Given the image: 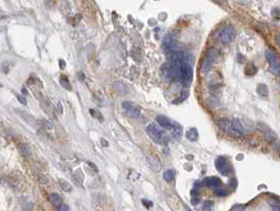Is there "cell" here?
Wrapping results in <instances>:
<instances>
[{
  "instance_id": "7402d4cb",
  "label": "cell",
  "mask_w": 280,
  "mask_h": 211,
  "mask_svg": "<svg viewBox=\"0 0 280 211\" xmlns=\"http://www.w3.org/2000/svg\"><path fill=\"white\" fill-rule=\"evenodd\" d=\"M39 123L41 124V125H42V127H43V128L47 129V130H50V129H52V124H50V123H48L47 120H39Z\"/></svg>"
},
{
  "instance_id": "1f68e13d",
  "label": "cell",
  "mask_w": 280,
  "mask_h": 211,
  "mask_svg": "<svg viewBox=\"0 0 280 211\" xmlns=\"http://www.w3.org/2000/svg\"><path fill=\"white\" fill-rule=\"evenodd\" d=\"M57 109H58L59 113H62V105L59 102L57 103Z\"/></svg>"
},
{
  "instance_id": "484cf974",
  "label": "cell",
  "mask_w": 280,
  "mask_h": 211,
  "mask_svg": "<svg viewBox=\"0 0 280 211\" xmlns=\"http://www.w3.org/2000/svg\"><path fill=\"white\" fill-rule=\"evenodd\" d=\"M142 203H143V205H145L147 208H151V207H152V202L148 201V200H146V199L142 200Z\"/></svg>"
},
{
  "instance_id": "2e32d148",
  "label": "cell",
  "mask_w": 280,
  "mask_h": 211,
  "mask_svg": "<svg viewBox=\"0 0 280 211\" xmlns=\"http://www.w3.org/2000/svg\"><path fill=\"white\" fill-rule=\"evenodd\" d=\"M257 93L260 94V96H267L268 95V88L265 84H260L257 87Z\"/></svg>"
},
{
  "instance_id": "4fadbf2b",
  "label": "cell",
  "mask_w": 280,
  "mask_h": 211,
  "mask_svg": "<svg viewBox=\"0 0 280 211\" xmlns=\"http://www.w3.org/2000/svg\"><path fill=\"white\" fill-rule=\"evenodd\" d=\"M18 149L22 156H24V158H30V156H31V149H30V147L27 143H24V142L19 143Z\"/></svg>"
},
{
  "instance_id": "cb8c5ba5",
  "label": "cell",
  "mask_w": 280,
  "mask_h": 211,
  "mask_svg": "<svg viewBox=\"0 0 280 211\" xmlns=\"http://www.w3.org/2000/svg\"><path fill=\"white\" fill-rule=\"evenodd\" d=\"M17 97H18V100H19V102L21 103V104H23V105H27V100H25V97L24 96H22V95H17Z\"/></svg>"
},
{
  "instance_id": "603a6c76",
  "label": "cell",
  "mask_w": 280,
  "mask_h": 211,
  "mask_svg": "<svg viewBox=\"0 0 280 211\" xmlns=\"http://www.w3.org/2000/svg\"><path fill=\"white\" fill-rule=\"evenodd\" d=\"M227 194H228L227 191H223V189H221V187L219 188V189L217 188V191H216V195H217V196H225Z\"/></svg>"
},
{
  "instance_id": "d6986e66",
  "label": "cell",
  "mask_w": 280,
  "mask_h": 211,
  "mask_svg": "<svg viewBox=\"0 0 280 211\" xmlns=\"http://www.w3.org/2000/svg\"><path fill=\"white\" fill-rule=\"evenodd\" d=\"M60 84H61L65 89H67V90H70V89H71L70 83H69V81H68V79L66 78L65 76L60 77Z\"/></svg>"
},
{
  "instance_id": "f1b7e54d",
  "label": "cell",
  "mask_w": 280,
  "mask_h": 211,
  "mask_svg": "<svg viewBox=\"0 0 280 211\" xmlns=\"http://www.w3.org/2000/svg\"><path fill=\"white\" fill-rule=\"evenodd\" d=\"M88 164H89V166H91L94 171H97V166L94 164V163H92V162H88Z\"/></svg>"
},
{
  "instance_id": "5bb4252c",
  "label": "cell",
  "mask_w": 280,
  "mask_h": 211,
  "mask_svg": "<svg viewBox=\"0 0 280 211\" xmlns=\"http://www.w3.org/2000/svg\"><path fill=\"white\" fill-rule=\"evenodd\" d=\"M49 200L54 206H60L61 205V197L59 196L58 194L53 193L49 195Z\"/></svg>"
},
{
  "instance_id": "9a60e30c",
  "label": "cell",
  "mask_w": 280,
  "mask_h": 211,
  "mask_svg": "<svg viewBox=\"0 0 280 211\" xmlns=\"http://www.w3.org/2000/svg\"><path fill=\"white\" fill-rule=\"evenodd\" d=\"M186 137H187V139L190 141H196L198 139V134H197V130L195 128H192L189 129L188 131L186 132Z\"/></svg>"
},
{
  "instance_id": "ba28073f",
  "label": "cell",
  "mask_w": 280,
  "mask_h": 211,
  "mask_svg": "<svg viewBox=\"0 0 280 211\" xmlns=\"http://www.w3.org/2000/svg\"><path fill=\"white\" fill-rule=\"evenodd\" d=\"M156 123L159 124L160 126L162 127V128H164V129H171L172 126H173V124H174L170 118L166 117V116H163V115H159V116H156Z\"/></svg>"
},
{
  "instance_id": "30bf717a",
  "label": "cell",
  "mask_w": 280,
  "mask_h": 211,
  "mask_svg": "<svg viewBox=\"0 0 280 211\" xmlns=\"http://www.w3.org/2000/svg\"><path fill=\"white\" fill-rule=\"evenodd\" d=\"M205 185L211 188H220L221 187V181L217 177H207L205 179Z\"/></svg>"
},
{
  "instance_id": "3957f363",
  "label": "cell",
  "mask_w": 280,
  "mask_h": 211,
  "mask_svg": "<svg viewBox=\"0 0 280 211\" xmlns=\"http://www.w3.org/2000/svg\"><path fill=\"white\" fill-rule=\"evenodd\" d=\"M218 38L220 43H222V44L227 45L232 43L234 41V38H235V30H234V27H231V25H227V27H222L220 33H219Z\"/></svg>"
},
{
  "instance_id": "7c38bea8",
  "label": "cell",
  "mask_w": 280,
  "mask_h": 211,
  "mask_svg": "<svg viewBox=\"0 0 280 211\" xmlns=\"http://www.w3.org/2000/svg\"><path fill=\"white\" fill-rule=\"evenodd\" d=\"M163 48H164L168 53H171L174 50V38L171 35L166 36L163 41Z\"/></svg>"
},
{
  "instance_id": "7a4b0ae2",
  "label": "cell",
  "mask_w": 280,
  "mask_h": 211,
  "mask_svg": "<svg viewBox=\"0 0 280 211\" xmlns=\"http://www.w3.org/2000/svg\"><path fill=\"white\" fill-rule=\"evenodd\" d=\"M146 131H147V134L149 135V137H150L154 142H156V143L166 144V143H168V141H170V137L163 131L162 129L159 128V127H156L153 124H150V125L147 127Z\"/></svg>"
},
{
  "instance_id": "277c9868",
  "label": "cell",
  "mask_w": 280,
  "mask_h": 211,
  "mask_svg": "<svg viewBox=\"0 0 280 211\" xmlns=\"http://www.w3.org/2000/svg\"><path fill=\"white\" fill-rule=\"evenodd\" d=\"M266 59L270 65V69L275 74H278L280 72V60L278 59L277 54L272 49L266 50Z\"/></svg>"
},
{
  "instance_id": "d4e9b609",
  "label": "cell",
  "mask_w": 280,
  "mask_h": 211,
  "mask_svg": "<svg viewBox=\"0 0 280 211\" xmlns=\"http://www.w3.org/2000/svg\"><path fill=\"white\" fill-rule=\"evenodd\" d=\"M58 210L59 211H68V206L65 203H61L60 206H58Z\"/></svg>"
},
{
  "instance_id": "4316f807",
  "label": "cell",
  "mask_w": 280,
  "mask_h": 211,
  "mask_svg": "<svg viewBox=\"0 0 280 211\" xmlns=\"http://www.w3.org/2000/svg\"><path fill=\"white\" fill-rule=\"evenodd\" d=\"M39 182L42 183V184H47L48 183V179L45 177V176H39Z\"/></svg>"
},
{
  "instance_id": "e0dca14e",
  "label": "cell",
  "mask_w": 280,
  "mask_h": 211,
  "mask_svg": "<svg viewBox=\"0 0 280 211\" xmlns=\"http://www.w3.org/2000/svg\"><path fill=\"white\" fill-rule=\"evenodd\" d=\"M59 184H60V186H61L62 189H64L65 191H67V193H69V191H72V187H71V185L69 184L68 182H66L65 179H60V181H59Z\"/></svg>"
},
{
  "instance_id": "d6a6232c",
  "label": "cell",
  "mask_w": 280,
  "mask_h": 211,
  "mask_svg": "<svg viewBox=\"0 0 280 211\" xmlns=\"http://www.w3.org/2000/svg\"><path fill=\"white\" fill-rule=\"evenodd\" d=\"M101 142H102V146H103V147H107V146H109V142H107L105 139H101Z\"/></svg>"
},
{
  "instance_id": "6da1fadb",
  "label": "cell",
  "mask_w": 280,
  "mask_h": 211,
  "mask_svg": "<svg viewBox=\"0 0 280 211\" xmlns=\"http://www.w3.org/2000/svg\"><path fill=\"white\" fill-rule=\"evenodd\" d=\"M194 77V69H193V57L188 54H183L181 60L180 74L177 79L184 87H188L193 81Z\"/></svg>"
},
{
  "instance_id": "44dd1931",
  "label": "cell",
  "mask_w": 280,
  "mask_h": 211,
  "mask_svg": "<svg viewBox=\"0 0 280 211\" xmlns=\"http://www.w3.org/2000/svg\"><path fill=\"white\" fill-rule=\"evenodd\" d=\"M90 114H91L94 118H97V119H100L101 121L103 120V118H102L103 116H102V114H101V113H100L99 111H95V109H90Z\"/></svg>"
},
{
  "instance_id": "ac0fdd59",
  "label": "cell",
  "mask_w": 280,
  "mask_h": 211,
  "mask_svg": "<svg viewBox=\"0 0 280 211\" xmlns=\"http://www.w3.org/2000/svg\"><path fill=\"white\" fill-rule=\"evenodd\" d=\"M174 178V172L172 170H166L164 172V179L166 182H172Z\"/></svg>"
},
{
  "instance_id": "ffe728a7",
  "label": "cell",
  "mask_w": 280,
  "mask_h": 211,
  "mask_svg": "<svg viewBox=\"0 0 280 211\" xmlns=\"http://www.w3.org/2000/svg\"><path fill=\"white\" fill-rule=\"evenodd\" d=\"M245 72H246L248 76H251V74H255V72H256V67H255L253 64H250V66H247L246 69H245Z\"/></svg>"
},
{
  "instance_id": "9c48e42d",
  "label": "cell",
  "mask_w": 280,
  "mask_h": 211,
  "mask_svg": "<svg viewBox=\"0 0 280 211\" xmlns=\"http://www.w3.org/2000/svg\"><path fill=\"white\" fill-rule=\"evenodd\" d=\"M230 131L234 134L235 136H242L243 135V127L239 119H233L230 124Z\"/></svg>"
},
{
  "instance_id": "83f0119b",
  "label": "cell",
  "mask_w": 280,
  "mask_h": 211,
  "mask_svg": "<svg viewBox=\"0 0 280 211\" xmlns=\"http://www.w3.org/2000/svg\"><path fill=\"white\" fill-rule=\"evenodd\" d=\"M24 210H27V211H33V203H32V202H30V203H27V209L24 208Z\"/></svg>"
},
{
  "instance_id": "5b68a950",
  "label": "cell",
  "mask_w": 280,
  "mask_h": 211,
  "mask_svg": "<svg viewBox=\"0 0 280 211\" xmlns=\"http://www.w3.org/2000/svg\"><path fill=\"white\" fill-rule=\"evenodd\" d=\"M216 58H217V53H216V50H211V52L206 56V58L203 59V65H201V70H203V72H206V71L209 70L210 67H211L212 64L215 62Z\"/></svg>"
},
{
  "instance_id": "8992f818",
  "label": "cell",
  "mask_w": 280,
  "mask_h": 211,
  "mask_svg": "<svg viewBox=\"0 0 280 211\" xmlns=\"http://www.w3.org/2000/svg\"><path fill=\"white\" fill-rule=\"evenodd\" d=\"M121 107H123L124 109H126L130 116L137 117V116L139 115V107L136 105V104H134L133 102H129V101H125V102L121 103Z\"/></svg>"
},
{
  "instance_id": "d590c367",
  "label": "cell",
  "mask_w": 280,
  "mask_h": 211,
  "mask_svg": "<svg viewBox=\"0 0 280 211\" xmlns=\"http://www.w3.org/2000/svg\"><path fill=\"white\" fill-rule=\"evenodd\" d=\"M22 91H23V94H25V93H27V90H25V89H24V88H23V89H22Z\"/></svg>"
},
{
  "instance_id": "4dcf8cb0",
  "label": "cell",
  "mask_w": 280,
  "mask_h": 211,
  "mask_svg": "<svg viewBox=\"0 0 280 211\" xmlns=\"http://www.w3.org/2000/svg\"><path fill=\"white\" fill-rule=\"evenodd\" d=\"M59 64H60V68H61V69H65V67H66L65 60H59Z\"/></svg>"
},
{
  "instance_id": "8fae6325",
  "label": "cell",
  "mask_w": 280,
  "mask_h": 211,
  "mask_svg": "<svg viewBox=\"0 0 280 211\" xmlns=\"http://www.w3.org/2000/svg\"><path fill=\"white\" fill-rule=\"evenodd\" d=\"M172 130V135H173V137L176 139V140H180L181 138H182V136H183V129H182V126H181L180 124L177 123H174L173 126H172L171 128Z\"/></svg>"
},
{
  "instance_id": "e575fe53",
  "label": "cell",
  "mask_w": 280,
  "mask_h": 211,
  "mask_svg": "<svg viewBox=\"0 0 280 211\" xmlns=\"http://www.w3.org/2000/svg\"><path fill=\"white\" fill-rule=\"evenodd\" d=\"M238 2H241V3H245V0H236Z\"/></svg>"
},
{
  "instance_id": "f546056e",
  "label": "cell",
  "mask_w": 280,
  "mask_h": 211,
  "mask_svg": "<svg viewBox=\"0 0 280 211\" xmlns=\"http://www.w3.org/2000/svg\"><path fill=\"white\" fill-rule=\"evenodd\" d=\"M243 210V206H238V207H234L232 209V211H242Z\"/></svg>"
},
{
  "instance_id": "52a82bcc",
  "label": "cell",
  "mask_w": 280,
  "mask_h": 211,
  "mask_svg": "<svg viewBox=\"0 0 280 211\" xmlns=\"http://www.w3.org/2000/svg\"><path fill=\"white\" fill-rule=\"evenodd\" d=\"M216 167L218 168V171L222 175H228L229 174V170H228V162L225 161V159L220 156L216 160Z\"/></svg>"
},
{
  "instance_id": "836d02e7",
  "label": "cell",
  "mask_w": 280,
  "mask_h": 211,
  "mask_svg": "<svg viewBox=\"0 0 280 211\" xmlns=\"http://www.w3.org/2000/svg\"><path fill=\"white\" fill-rule=\"evenodd\" d=\"M79 77H80V79H82V80H83V78H84L83 74H82V72H79V74H78V78H79Z\"/></svg>"
}]
</instances>
